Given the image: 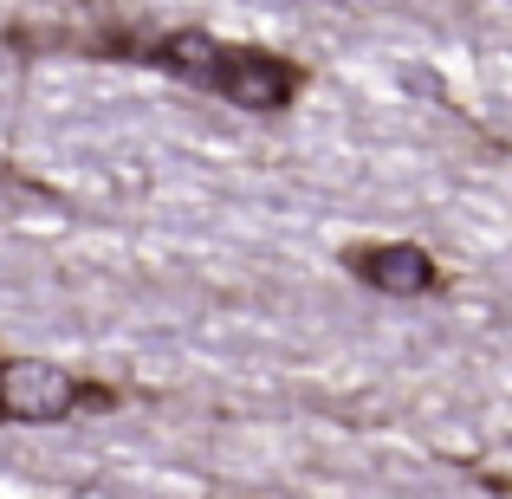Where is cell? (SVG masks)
I'll return each instance as SVG.
<instances>
[{
  "label": "cell",
  "mask_w": 512,
  "mask_h": 499,
  "mask_svg": "<svg viewBox=\"0 0 512 499\" xmlns=\"http://www.w3.org/2000/svg\"><path fill=\"white\" fill-rule=\"evenodd\" d=\"M78 383L59 370V363H7L0 370V409L13 415V422H59L65 409H72Z\"/></svg>",
  "instance_id": "1"
},
{
  "label": "cell",
  "mask_w": 512,
  "mask_h": 499,
  "mask_svg": "<svg viewBox=\"0 0 512 499\" xmlns=\"http://www.w3.org/2000/svg\"><path fill=\"white\" fill-rule=\"evenodd\" d=\"M208 85L227 91L234 104H253V111H273L292 98V72L279 59H260V52H214Z\"/></svg>",
  "instance_id": "2"
},
{
  "label": "cell",
  "mask_w": 512,
  "mask_h": 499,
  "mask_svg": "<svg viewBox=\"0 0 512 499\" xmlns=\"http://www.w3.org/2000/svg\"><path fill=\"white\" fill-rule=\"evenodd\" d=\"M350 266L383 292H428L435 286V266H428L422 247H370V253H350Z\"/></svg>",
  "instance_id": "3"
},
{
  "label": "cell",
  "mask_w": 512,
  "mask_h": 499,
  "mask_svg": "<svg viewBox=\"0 0 512 499\" xmlns=\"http://www.w3.org/2000/svg\"><path fill=\"white\" fill-rule=\"evenodd\" d=\"M214 39H201V33H175L169 39V65L175 72H195V78H208V65H214Z\"/></svg>",
  "instance_id": "4"
}]
</instances>
